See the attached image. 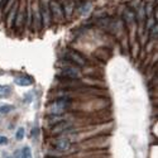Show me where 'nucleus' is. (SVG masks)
<instances>
[{"mask_svg":"<svg viewBox=\"0 0 158 158\" xmlns=\"http://www.w3.org/2000/svg\"><path fill=\"white\" fill-rule=\"evenodd\" d=\"M70 106H71V101L67 98H63V99H60L55 102H52L48 106V113L51 115H61L64 111H67Z\"/></svg>","mask_w":158,"mask_h":158,"instance_id":"obj_1","label":"nucleus"},{"mask_svg":"<svg viewBox=\"0 0 158 158\" xmlns=\"http://www.w3.org/2000/svg\"><path fill=\"white\" fill-rule=\"evenodd\" d=\"M48 5H49V13H51L52 18H53L56 22H63V19L66 17H64L63 9L60 5V3L58 2H55V0H51Z\"/></svg>","mask_w":158,"mask_h":158,"instance_id":"obj_2","label":"nucleus"},{"mask_svg":"<svg viewBox=\"0 0 158 158\" xmlns=\"http://www.w3.org/2000/svg\"><path fill=\"white\" fill-rule=\"evenodd\" d=\"M48 4L49 3H47V0H41V4H39V13H41L43 27H49V24H51V13H49Z\"/></svg>","mask_w":158,"mask_h":158,"instance_id":"obj_3","label":"nucleus"},{"mask_svg":"<svg viewBox=\"0 0 158 158\" xmlns=\"http://www.w3.org/2000/svg\"><path fill=\"white\" fill-rule=\"evenodd\" d=\"M64 57L67 58L69 61H71L72 63H75V64H77V66H80V67H82V66H85V64H86L85 58H84L80 53H78V52H76V51L69 49L67 52H66Z\"/></svg>","mask_w":158,"mask_h":158,"instance_id":"obj_4","label":"nucleus"},{"mask_svg":"<svg viewBox=\"0 0 158 158\" xmlns=\"http://www.w3.org/2000/svg\"><path fill=\"white\" fill-rule=\"evenodd\" d=\"M18 9H19V2H15L14 4L11 5V8L8 10V13H6V25L9 28H11L13 25H14Z\"/></svg>","mask_w":158,"mask_h":158,"instance_id":"obj_5","label":"nucleus"},{"mask_svg":"<svg viewBox=\"0 0 158 158\" xmlns=\"http://www.w3.org/2000/svg\"><path fill=\"white\" fill-rule=\"evenodd\" d=\"M71 129V124L69 122H60L53 125L52 128V134H61V133H69Z\"/></svg>","mask_w":158,"mask_h":158,"instance_id":"obj_6","label":"nucleus"},{"mask_svg":"<svg viewBox=\"0 0 158 158\" xmlns=\"http://www.w3.org/2000/svg\"><path fill=\"white\" fill-rule=\"evenodd\" d=\"M62 77L64 78H70V80H75V78L80 77V72H78L77 69L73 67H66L62 70Z\"/></svg>","mask_w":158,"mask_h":158,"instance_id":"obj_7","label":"nucleus"},{"mask_svg":"<svg viewBox=\"0 0 158 158\" xmlns=\"http://www.w3.org/2000/svg\"><path fill=\"white\" fill-rule=\"evenodd\" d=\"M53 146H55L58 151H69L70 147H71V142H70L67 138H62V139L55 140V142H53Z\"/></svg>","mask_w":158,"mask_h":158,"instance_id":"obj_8","label":"nucleus"},{"mask_svg":"<svg viewBox=\"0 0 158 158\" xmlns=\"http://www.w3.org/2000/svg\"><path fill=\"white\" fill-rule=\"evenodd\" d=\"M33 25L37 31L41 29L42 25V19H41V13H39V8H34L33 6Z\"/></svg>","mask_w":158,"mask_h":158,"instance_id":"obj_9","label":"nucleus"},{"mask_svg":"<svg viewBox=\"0 0 158 158\" xmlns=\"http://www.w3.org/2000/svg\"><path fill=\"white\" fill-rule=\"evenodd\" d=\"M24 19H25V10L23 9H18V13H17V18H15V22H14V25L17 28H20L22 25L24 24Z\"/></svg>","mask_w":158,"mask_h":158,"instance_id":"obj_10","label":"nucleus"},{"mask_svg":"<svg viewBox=\"0 0 158 158\" xmlns=\"http://www.w3.org/2000/svg\"><path fill=\"white\" fill-rule=\"evenodd\" d=\"M15 84L19 86H31L33 84V78L29 76H22L15 78Z\"/></svg>","mask_w":158,"mask_h":158,"instance_id":"obj_11","label":"nucleus"},{"mask_svg":"<svg viewBox=\"0 0 158 158\" xmlns=\"http://www.w3.org/2000/svg\"><path fill=\"white\" fill-rule=\"evenodd\" d=\"M124 20L127 22V24H131L134 20H135V14L131 10H125L124 11Z\"/></svg>","mask_w":158,"mask_h":158,"instance_id":"obj_12","label":"nucleus"},{"mask_svg":"<svg viewBox=\"0 0 158 158\" xmlns=\"http://www.w3.org/2000/svg\"><path fill=\"white\" fill-rule=\"evenodd\" d=\"M62 9H63V13H64V17H70V15L72 14L73 5H72L71 3H69V4H66L64 8H62Z\"/></svg>","mask_w":158,"mask_h":158,"instance_id":"obj_13","label":"nucleus"},{"mask_svg":"<svg viewBox=\"0 0 158 158\" xmlns=\"http://www.w3.org/2000/svg\"><path fill=\"white\" fill-rule=\"evenodd\" d=\"M20 153H22V158H32V152L29 147H24Z\"/></svg>","mask_w":158,"mask_h":158,"instance_id":"obj_14","label":"nucleus"},{"mask_svg":"<svg viewBox=\"0 0 158 158\" xmlns=\"http://www.w3.org/2000/svg\"><path fill=\"white\" fill-rule=\"evenodd\" d=\"M13 109H14V108H13L11 105H2V106H0V113H2V114H8Z\"/></svg>","mask_w":158,"mask_h":158,"instance_id":"obj_15","label":"nucleus"},{"mask_svg":"<svg viewBox=\"0 0 158 158\" xmlns=\"http://www.w3.org/2000/svg\"><path fill=\"white\" fill-rule=\"evenodd\" d=\"M9 94H10V89L8 86L0 89V98H6Z\"/></svg>","mask_w":158,"mask_h":158,"instance_id":"obj_16","label":"nucleus"},{"mask_svg":"<svg viewBox=\"0 0 158 158\" xmlns=\"http://www.w3.org/2000/svg\"><path fill=\"white\" fill-rule=\"evenodd\" d=\"M61 119H62V118H61L60 115H52V116L49 118V123H51V124H57V123H60Z\"/></svg>","mask_w":158,"mask_h":158,"instance_id":"obj_17","label":"nucleus"},{"mask_svg":"<svg viewBox=\"0 0 158 158\" xmlns=\"http://www.w3.org/2000/svg\"><path fill=\"white\" fill-rule=\"evenodd\" d=\"M15 137H17V139H18V140H22V139L24 138V129H23V128H19V129H18L17 135H15Z\"/></svg>","mask_w":158,"mask_h":158,"instance_id":"obj_18","label":"nucleus"},{"mask_svg":"<svg viewBox=\"0 0 158 158\" xmlns=\"http://www.w3.org/2000/svg\"><path fill=\"white\" fill-rule=\"evenodd\" d=\"M0 144H8V138L6 137H0Z\"/></svg>","mask_w":158,"mask_h":158,"instance_id":"obj_19","label":"nucleus"},{"mask_svg":"<svg viewBox=\"0 0 158 158\" xmlns=\"http://www.w3.org/2000/svg\"><path fill=\"white\" fill-rule=\"evenodd\" d=\"M14 158H20V151H17V152H15Z\"/></svg>","mask_w":158,"mask_h":158,"instance_id":"obj_20","label":"nucleus"},{"mask_svg":"<svg viewBox=\"0 0 158 158\" xmlns=\"http://www.w3.org/2000/svg\"><path fill=\"white\" fill-rule=\"evenodd\" d=\"M3 2H4V0H0V5H2V4H3Z\"/></svg>","mask_w":158,"mask_h":158,"instance_id":"obj_21","label":"nucleus"},{"mask_svg":"<svg viewBox=\"0 0 158 158\" xmlns=\"http://www.w3.org/2000/svg\"><path fill=\"white\" fill-rule=\"evenodd\" d=\"M0 89H2V86H0Z\"/></svg>","mask_w":158,"mask_h":158,"instance_id":"obj_22","label":"nucleus"}]
</instances>
